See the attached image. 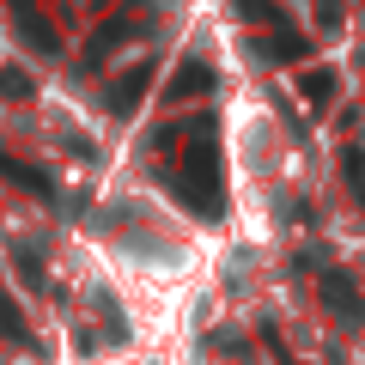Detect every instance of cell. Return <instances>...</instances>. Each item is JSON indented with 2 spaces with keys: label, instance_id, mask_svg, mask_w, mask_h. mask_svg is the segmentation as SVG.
Wrapping results in <instances>:
<instances>
[{
  "label": "cell",
  "instance_id": "obj_8",
  "mask_svg": "<svg viewBox=\"0 0 365 365\" xmlns=\"http://www.w3.org/2000/svg\"><path fill=\"white\" fill-rule=\"evenodd\" d=\"M13 13H19V31H25V37L37 43L43 55H55V49H61V37H55V31L43 25V13H37V6H31V0H13Z\"/></svg>",
  "mask_w": 365,
  "mask_h": 365
},
{
  "label": "cell",
  "instance_id": "obj_5",
  "mask_svg": "<svg viewBox=\"0 0 365 365\" xmlns=\"http://www.w3.org/2000/svg\"><path fill=\"white\" fill-rule=\"evenodd\" d=\"M317 292H323V304L341 317V323H353V329L365 323V292L353 287L347 274H323V280H317Z\"/></svg>",
  "mask_w": 365,
  "mask_h": 365
},
{
  "label": "cell",
  "instance_id": "obj_4",
  "mask_svg": "<svg viewBox=\"0 0 365 365\" xmlns=\"http://www.w3.org/2000/svg\"><path fill=\"white\" fill-rule=\"evenodd\" d=\"M140 31H146V19H140V13H116V19H110V25H98V31H91V43H86V61L98 67V61H104V55H116L122 43H134V37H140Z\"/></svg>",
  "mask_w": 365,
  "mask_h": 365
},
{
  "label": "cell",
  "instance_id": "obj_11",
  "mask_svg": "<svg viewBox=\"0 0 365 365\" xmlns=\"http://www.w3.org/2000/svg\"><path fill=\"white\" fill-rule=\"evenodd\" d=\"M304 98H311V104H329V98H335V73H323V67L304 73Z\"/></svg>",
  "mask_w": 365,
  "mask_h": 365
},
{
  "label": "cell",
  "instance_id": "obj_3",
  "mask_svg": "<svg viewBox=\"0 0 365 365\" xmlns=\"http://www.w3.org/2000/svg\"><path fill=\"white\" fill-rule=\"evenodd\" d=\"M207 91H213L207 55H182L177 73H170V86H165V104H189V98H207Z\"/></svg>",
  "mask_w": 365,
  "mask_h": 365
},
{
  "label": "cell",
  "instance_id": "obj_2",
  "mask_svg": "<svg viewBox=\"0 0 365 365\" xmlns=\"http://www.w3.org/2000/svg\"><path fill=\"white\" fill-rule=\"evenodd\" d=\"M146 91H153V61H134V67H122V73L104 86V110L110 116H134Z\"/></svg>",
  "mask_w": 365,
  "mask_h": 365
},
{
  "label": "cell",
  "instance_id": "obj_10",
  "mask_svg": "<svg viewBox=\"0 0 365 365\" xmlns=\"http://www.w3.org/2000/svg\"><path fill=\"white\" fill-rule=\"evenodd\" d=\"M237 13L256 19V25H274V31L287 25V6H280V0H237Z\"/></svg>",
  "mask_w": 365,
  "mask_h": 365
},
{
  "label": "cell",
  "instance_id": "obj_9",
  "mask_svg": "<svg viewBox=\"0 0 365 365\" xmlns=\"http://www.w3.org/2000/svg\"><path fill=\"white\" fill-rule=\"evenodd\" d=\"M0 335L19 341V347H31V329H25V317H19V299H13L6 287H0Z\"/></svg>",
  "mask_w": 365,
  "mask_h": 365
},
{
  "label": "cell",
  "instance_id": "obj_6",
  "mask_svg": "<svg viewBox=\"0 0 365 365\" xmlns=\"http://www.w3.org/2000/svg\"><path fill=\"white\" fill-rule=\"evenodd\" d=\"M0 177L19 182V189H25V195H37V201H55V195H61V189H55V177H43L37 165H25V158L6 153V146H0Z\"/></svg>",
  "mask_w": 365,
  "mask_h": 365
},
{
  "label": "cell",
  "instance_id": "obj_7",
  "mask_svg": "<svg viewBox=\"0 0 365 365\" xmlns=\"http://www.w3.org/2000/svg\"><path fill=\"white\" fill-rule=\"evenodd\" d=\"M250 55H256V61H304V55H311V37H304V31H274V37L250 43Z\"/></svg>",
  "mask_w": 365,
  "mask_h": 365
},
{
  "label": "cell",
  "instance_id": "obj_1",
  "mask_svg": "<svg viewBox=\"0 0 365 365\" xmlns=\"http://www.w3.org/2000/svg\"><path fill=\"white\" fill-rule=\"evenodd\" d=\"M177 195L195 207V220H220V207H225V189H220V170H213V153L201 158V146H195V158H189V170L177 177Z\"/></svg>",
  "mask_w": 365,
  "mask_h": 365
}]
</instances>
